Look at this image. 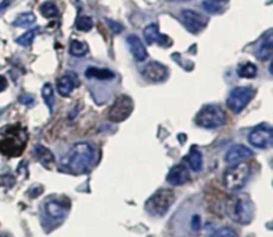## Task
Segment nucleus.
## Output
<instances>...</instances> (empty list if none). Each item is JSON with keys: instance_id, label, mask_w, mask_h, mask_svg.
<instances>
[{"instance_id": "f257e3e1", "label": "nucleus", "mask_w": 273, "mask_h": 237, "mask_svg": "<svg viewBox=\"0 0 273 237\" xmlns=\"http://www.w3.org/2000/svg\"><path fill=\"white\" fill-rule=\"evenodd\" d=\"M95 149L90 143L73 144L63 159L64 168L72 173L81 174L88 172L94 164Z\"/></svg>"}, {"instance_id": "f03ea898", "label": "nucleus", "mask_w": 273, "mask_h": 237, "mask_svg": "<svg viewBox=\"0 0 273 237\" xmlns=\"http://www.w3.org/2000/svg\"><path fill=\"white\" fill-rule=\"evenodd\" d=\"M175 202V193L171 189H159L145 202V209L149 215L163 216L170 210Z\"/></svg>"}, {"instance_id": "7ed1b4c3", "label": "nucleus", "mask_w": 273, "mask_h": 237, "mask_svg": "<svg viewBox=\"0 0 273 237\" xmlns=\"http://www.w3.org/2000/svg\"><path fill=\"white\" fill-rule=\"evenodd\" d=\"M253 203L249 199L248 195H239L231 204V209H229V216L235 223L241 224H249L253 219Z\"/></svg>"}, {"instance_id": "20e7f679", "label": "nucleus", "mask_w": 273, "mask_h": 237, "mask_svg": "<svg viewBox=\"0 0 273 237\" xmlns=\"http://www.w3.org/2000/svg\"><path fill=\"white\" fill-rule=\"evenodd\" d=\"M249 174H251V168L246 163L241 161L238 164H233L231 168L225 170L223 183L225 188H228L229 191H239L245 185L249 179Z\"/></svg>"}, {"instance_id": "39448f33", "label": "nucleus", "mask_w": 273, "mask_h": 237, "mask_svg": "<svg viewBox=\"0 0 273 237\" xmlns=\"http://www.w3.org/2000/svg\"><path fill=\"white\" fill-rule=\"evenodd\" d=\"M225 123V113L221 107L210 104L202 108V111L197 113L196 124L206 130H215Z\"/></svg>"}, {"instance_id": "423d86ee", "label": "nucleus", "mask_w": 273, "mask_h": 237, "mask_svg": "<svg viewBox=\"0 0 273 237\" xmlns=\"http://www.w3.org/2000/svg\"><path fill=\"white\" fill-rule=\"evenodd\" d=\"M132 111H134L132 99L127 95H121L108 109V119L113 123H121L131 116Z\"/></svg>"}, {"instance_id": "0eeeda50", "label": "nucleus", "mask_w": 273, "mask_h": 237, "mask_svg": "<svg viewBox=\"0 0 273 237\" xmlns=\"http://www.w3.org/2000/svg\"><path fill=\"white\" fill-rule=\"evenodd\" d=\"M253 96H255V90L251 87H236L231 91L228 96V107L232 112L239 113L251 103Z\"/></svg>"}, {"instance_id": "6e6552de", "label": "nucleus", "mask_w": 273, "mask_h": 237, "mask_svg": "<svg viewBox=\"0 0 273 237\" xmlns=\"http://www.w3.org/2000/svg\"><path fill=\"white\" fill-rule=\"evenodd\" d=\"M248 141L257 149L271 147L273 143V130L268 124H260L248 135Z\"/></svg>"}, {"instance_id": "1a4fd4ad", "label": "nucleus", "mask_w": 273, "mask_h": 237, "mask_svg": "<svg viewBox=\"0 0 273 237\" xmlns=\"http://www.w3.org/2000/svg\"><path fill=\"white\" fill-rule=\"evenodd\" d=\"M180 19H181V22L185 26V28L189 32H192V34L202 32L205 28L206 23H208V19L205 16L197 14L192 9H183L181 15H180Z\"/></svg>"}, {"instance_id": "9d476101", "label": "nucleus", "mask_w": 273, "mask_h": 237, "mask_svg": "<svg viewBox=\"0 0 273 237\" xmlns=\"http://www.w3.org/2000/svg\"><path fill=\"white\" fill-rule=\"evenodd\" d=\"M26 134L24 131L22 132H15L14 136H9L7 139H4L1 143H0V151L4 153V155H8V156H19L22 155V152L24 151V147H26V140L27 137H22L20 139V135Z\"/></svg>"}, {"instance_id": "9b49d317", "label": "nucleus", "mask_w": 273, "mask_h": 237, "mask_svg": "<svg viewBox=\"0 0 273 237\" xmlns=\"http://www.w3.org/2000/svg\"><path fill=\"white\" fill-rule=\"evenodd\" d=\"M143 76L145 79H148L152 83H160V81L166 80L167 76H168V69H167L166 66H163L159 62H149V63L144 67V69L141 71Z\"/></svg>"}, {"instance_id": "f8f14e48", "label": "nucleus", "mask_w": 273, "mask_h": 237, "mask_svg": "<svg viewBox=\"0 0 273 237\" xmlns=\"http://www.w3.org/2000/svg\"><path fill=\"white\" fill-rule=\"evenodd\" d=\"M143 35L148 45H151V44L167 45L171 43V40L168 39V36L161 35L160 30H159V26H157L156 23H151L149 26H147V27L144 28Z\"/></svg>"}, {"instance_id": "ddd939ff", "label": "nucleus", "mask_w": 273, "mask_h": 237, "mask_svg": "<svg viewBox=\"0 0 273 237\" xmlns=\"http://www.w3.org/2000/svg\"><path fill=\"white\" fill-rule=\"evenodd\" d=\"M252 157V151L245 145H241V144H236V145H232L229 148L227 153H225V161L228 164H238V163H241V161L246 160Z\"/></svg>"}, {"instance_id": "4468645a", "label": "nucleus", "mask_w": 273, "mask_h": 237, "mask_svg": "<svg viewBox=\"0 0 273 237\" xmlns=\"http://www.w3.org/2000/svg\"><path fill=\"white\" fill-rule=\"evenodd\" d=\"M79 85V77L75 72H66L58 81V91L62 96H69Z\"/></svg>"}, {"instance_id": "2eb2a0df", "label": "nucleus", "mask_w": 273, "mask_h": 237, "mask_svg": "<svg viewBox=\"0 0 273 237\" xmlns=\"http://www.w3.org/2000/svg\"><path fill=\"white\" fill-rule=\"evenodd\" d=\"M127 44L130 48L131 54L134 56L136 62H144L148 58V52L145 49V45L141 40H140L139 36L130 35L127 37Z\"/></svg>"}, {"instance_id": "dca6fc26", "label": "nucleus", "mask_w": 273, "mask_h": 237, "mask_svg": "<svg viewBox=\"0 0 273 237\" xmlns=\"http://www.w3.org/2000/svg\"><path fill=\"white\" fill-rule=\"evenodd\" d=\"M188 169L183 164H177V166L172 167L168 174H167V181L171 185H183L188 181Z\"/></svg>"}, {"instance_id": "f3484780", "label": "nucleus", "mask_w": 273, "mask_h": 237, "mask_svg": "<svg viewBox=\"0 0 273 237\" xmlns=\"http://www.w3.org/2000/svg\"><path fill=\"white\" fill-rule=\"evenodd\" d=\"M273 54V39H272V31L267 32V35L264 36V39L261 41V44L259 45V48L256 51V56L260 60H269L272 58Z\"/></svg>"}, {"instance_id": "a211bd4d", "label": "nucleus", "mask_w": 273, "mask_h": 237, "mask_svg": "<svg viewBox=\"0 0 273 237\" xmlns=\"http://www.w3.org/2000/svg\"><path fill=\"white\" fill-rule=\"evenodd\" d=\"M85 76L90 79H96V80H111L115 77V73L109 71L108 68L88 67L85 71Z\"/></svg>"}, {"instance_id": "6ab92c4d", "label": "nucleus", "mask_w": 273, "mask_h": 237, "mask_svg": "<svg viewBox=\"0 0 273 237\" xmlns=\"http://www.w3.org/2000/svg\"><path fill=\"white\" fill-rule=\"evenodd\" d=\"M185 161L188 163V167L193 170V172H200V170H202L203 155L196 147H193L192 149H191V152L188 153V156L185 157Z\"/></svg>"}, {"instance_id": "aec40b11", "label": "nucleus", "mask_w": 273, "mask_h": 237, "mask_svg": "<svg viewBox=\"0 0 273 237\" xmlns=\"http://www.w3.org/2000/svg\"><path fill=\"white\" fill-rule=\"evenodd\" d=\"M45 213L51 217V219H62L66 215V208H64L59 202L51 200V202L45 203Z\"/></svg>"}, {"instance_id": "412c9836", "label": "nucleus", "mask_w": 273, "mask_h": 237, "mask_svg": "<svg viewBox=\"0 0 273 237\" xmlns=\"http://www.w3.org/2000/svg\"><path fill=\"white\" fill-rule=\"evenodd\" d=\"M36 22V16L31 12H24V14H20L18 18L15 19L14 26L15 27H30L34 23Z\"/></svg>"}, {"instance_id": "4be33fe9", "label": "nucleus", "mask_w": 273, "mask_h": 237, "mask_svg": "<svg viewBox=\"0 0 273 237\" xmlns=\"http://www.w3.org/2000/svg\"><path fill=\"white\" fill-rule=\"evenodd\" d=\"M88 52V47L85 44L84 41L80 40H72L71 44H69V54L73 55V56H84L85 54Z\"/></svg>"}, {"instance_id": "5701e85b", "label": "nucleus", "mask_w": 273, "mask_h": 237, "mask_svg": "<svg viewBox=\"0 0 273 237\" xmlns=\"http://www.w3.org/2000/svg\"><path fill=\"white\" fill-rule=\"evenodd\" d=\"M41 95H43V99H44L45 104L48 107L49 113H52L54 112V90H52V85L48 84V83L43 85Z\"/></svg>"}, {"instance_id": "b1692460", "label": "nucleus", "mask_w": 273, "mask_h": 237, "mask_svg": "<svg viewBox=\"0 0 273 237\" xmlns=\"http://www.w3.org/2000/svg\"><path fill=\"white\" fill-rule=\"evenodd\" d=\"M238 73L240 77H245V79H252L257 75V67L252 63H245L240 66L238 69Z\"/></svg>"}, {"instance_id": "393cba45", "label": "nucleus", "mask_w": 273, "mask_h": 237, "mask_svg": "<svg viewBox=\"0 0 273 237\" xmlns=\"http://www.w3.org/2000/svg\"><path fill=\"white\" fill-rule=\"evenodd\" d=\"M75 26H76L77 31L88 32L92 30V27H94V22H92V18H90V16L81 15V16H79V18L76 19Z\"/></svg>"}, {"instance_id": "a878e982", "label": "nucleus", "mask_w": 273, "mask_h": 237, "mask_svg": "<svg viewBox=\"0 0 273 237\" xmlns=\"http://www.w3.org/2000/svg\"><path fill=\"white\" fill-rule=\"evenodd\" d=\"M40 12L44 18H55V16H58L59 9L54 1H44L40 5Z\"/></svg>"}, {"instance_id": "bb28decb", "label": "nucleus", "mask_w": 273, "mask_h": 237, "mask_svg": "<svg viewBox=\"0 0 273 237\" xmlns=\"http://www.w3.org/2000/svg\"><path fill=\"white\" fill-rule=\"evenodd\" d=\"M36 156H37V159L44 164V166H48L49 163H52L54 161V156H52V152L51 151H48L47 148L44 147H36Z\"/></svg>"}, {"instance_id": "cd10ccee", "label": "nucleus", "mask_w": 273, "mask_h": 237, "mask_svg": "<svg viewBox=\"0 0 273 237\" xmlns=\"http://www.w3.org/2000/svg\"><path fill=\"white\" fill-rule=\"evenodd\" d=\"M37 34V28L35 30H30L24 35H22L19 39H16V43L23 47H31L32 43H34V39H35V35Z\"/></svg>"}, {"instance_id": "c85d7f7f", "label": "nucleus", "mask_w": 273, "mask_h": 237, "mask_svg": "<svg viewBox=\"0 0 273 237\" xmlns=\"http://www.w3.org/2000/svg\"><path fill=\"white\" fill-rule=\"evenodd\" d=\"M212 237H238L236 236V232L233 229L228 228V227H224V228H220L219 231H216L215 235Z\"/></svg>"}, {"instance_id": "c756f323", "label": "nucleus", "mask_w": 273, "mask_h": 237, "mask_svg": "<svg viewBox=\"0 0 273 237\" xmlns=\"http://www.w3.org/2000/svg\"><path fill=\"white\" fill-rule=\"evenodd\" d=\"M107 23H108V24H109V27H111V30H112L113 32H116V34H119V32L123 31V27H121L119 23L112 22V20H109V19H107Z\"/></svg>"}, {"instance_id": "7c9ffc66", "label": "nucleus", "mask_w": 273, "mask_h": 237, "mask_svg": "<svg viewBox=\"0 0 273 237\" xmlns=\"http://www.w3.org/2000/svg\"><path fill=\"white\" fill-rule=\"evenodd\" d=\"M204 8L208 11V12H216L219 9V4H215V3H209V1H204Z\"/></svg>"}, {"instance_id": "2f4dec72", "label": "nucleus", "mask_w": 273, "mask_h": 237, "mask_svg": "<svg viewBox=\"0 0 273 237\" xmlns=\"http://www.w3.org/2000/svg\"><path fill=\"white\" fill-rule=\"evenodd\" d=\"M192 229L193 231H197V229H200V216H193L192 217Z\"/></svg>"}, {"instance_id": "473e14b6", "label": "nucleus", "mask_w": 273, "mask_h": 237, "mask_svg": "<svg viewBox=\"0 0 273 237\" xmlns=\"http://www.w3.org/2000/svg\"><path fill=\"white\" fill-rule=\"evenodd\" d=\"M12 1H14V0H3V1L0 3V12H1V11H4V9L8 8L9 5L12 4Z\"/></svg>"}, {"instance_id": "72a5a7b5", "label": "nucleus", "mask_w": 273, "mask_h": 237, "mask_svg": "<svg viewBox=\"0 0 273 237\" xmlns=\"http://www.w3.org/2000/svg\"><path fill=\"white\" fill-rule=\"evenodd\" d=\"M7 88V79L4 76H0V92Z\"/></svg>"}, {"instance_id": "f704fd0d", "label": "nucleus", "mask_w": 273, "mask_h": 237, "mask_svg": "<svg viewBox=\"0 0 273 237\" xmlns=\"http://www.w3.org/2000/svg\"><path fill=\"white\" fill-rule=\"evenodd\" d=\"M171 1H188V0H171Z\"/></svg>"}, {"instance_id": "c9c22d12", "label": "nucleus", "mask_w": 273, "mask_h": 237, "mask_svg": "<svg viewBox=\"0 0 273 237\" xmlns=\"http://www.w3.org/2000/svg\"><path fill=\"white\" fill-rule=\"evenodd\" d=\"M216 1H221V0H216Z\"/></svg>"}, {"instance_id": "e433bc0d", "label": "nucleus", "mask_w": 273, "mask_h": 237, "mask_svg": "<svg viewBox=\"0 0 273 237\" xmlns=\"http://www.w3.org/2000/svg\"><path fill=\"white\" fill-rule=\"evenodd\" d=\"M0 237H3V236H1V235H0Z\"/></svg>"}]
</instances>
